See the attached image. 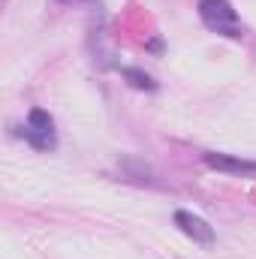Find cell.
Here are the masks:
<instances>
[{
  "mask_svg": "<svg viewBox=\"0 0 256 259\" xmlns=\"http://www.w3.org/2000/svg\"><path fill=\"white\" fill-rule=\"evenodd\" d=\"M199 18L205 21L208 30L229 36V39H241L244 27L238 21V12L232 9L229 0H199Z\"/></svg>",
  "mask_w": 256,
  "mask_h": 259,
  "instance_id": "6da1fadb",
  "label": "cell"
},
{
  "mask_svg": "<svg viewBox=\"0 0 256 259\" xmlns=\"http://www.w3.org/2000/svg\"><path fill=\"white\" fill-rule=\"evenodd\" d=\"M21 139L36 148V151H55L58 148V136H55V118L46 109H30L27 124L21 127Z\"/></svg>",
  "mask_w": 256,
  "mask_h": 259,
  "instance_id": "7a4b0ae2",
  "label": "cell"
},
{
  "mask_svg": "<svg viewBox=\"0 0 256 259\" xmlns=\"http://www.w3.org/2000/svg\"><path fill=\"white\" fill-rule=\"evenodd\" d=\"M175 226L193 238L196 244H202V247H208V244H214V229L199 217V214H190V211H175Z\"/></svg>",
  "mask_w": 256,
  "mask_h": 259,
  "instance_id": "3957f363",
  "label": "cell"
},
{
  "mask_svg": "<svg viewBox=\"0 0 256 259\" xmlns=\"http://www.w3.org/2000/svg\"><path fill=\"white\" fill-rule=\"evenodd\" d=\"M202 160L211 169L226 172V175H256V160H238L232 154H217V151H205Z\"/></svg>",
  "mask_w": 256,
  "mask_h": 259,
  "instance_id": "277c9868",
  "label": "cell"
},
{
  "mask_svg": "<svg viewBox=\"0 0 256 259\" xmlns=\"http://www.w3.org/2000/svg\"><path fill=\"white\" fill-rule=\"evenodd\" d=\"M121 75L127 78L133 88H139V91H157V81H154L148 72L136 69V66H124V69H121Z\"/></svg>",
  "mask_w": 256,
  "mask_h": 259,
  "instance_id": "5b68a950",
  "label": "cell"
},
{
  "mask_svg": "<svg viewBox=\"0 0 256 259\" xmlns=\"http://www.w3.org/2000/svg\"><path fill=\"white\" fill-rule=\"evenodd\" d=\"M58 3H66V6H91V9H103L100 0H58Z\"/></svg>",
  "mask_w": 256,
  "mask_h": 259,
  "instance_id": "8992f818",
  "label": "cell"
},
{
  "mask_svg": "<svg viewBox=\"0 0 256 259\" xmlns=\"http://www.w3.org/2000/svg\"><path fill=\"white\" fill-rule=\"evenodd\" d=\"M148 49H151V52H160V49H163V42H160V39H151V42H148Z\"/></svg>",
  "mask_w": 256,
  "mask_h": 259,
  "instance_id": "52a82bcc",
  "label": "cell"
}]
</instances>
